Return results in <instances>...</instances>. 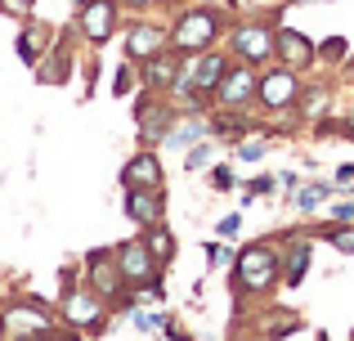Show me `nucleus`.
Returning a JSON list of instances; mask_svg holds the SVG:
<instances>
[{
	"label": "nucleus",
	"mask_w": 354,
	"mask_h": 341,
	"mask_svg": "<svg viewBox=\"0 0 354 341\" xmlns=\"http://www.w3.org/2000/svg\"><path fill=\"white\" fill-rule=\"evenodd\" d=\"M0 328H5L9 341H27L50 333V310L36 306V301H14L9 310H0Z\"/></svg>",
	"instance_id": "1"
},
{
	"label": "nucleus",
	"mask_w": 354,
	"mask_h": 341,
	"mask_svg": "<svg viewBox=\"0 0 354 341\" xmlns=\"http://www.w3.org/2000/svg\"><path fill=\"white\" fill-rule=\"evenodd\" d=\"M274 274H278V261H274L269 247H247V252L238 256V279H242L247 292H265L269 283H274Z\"/></svg>",
	"instance_id": "2"
},
{
	"label": "nucleus",
	"mask_w": 354,
	"mask_h": 341,
	"mask_svg": "<svg viewBox=\"0 0 354 341\" xmlns=\"http://www.w3.org/2000/svg\"><path fill=\"white\" fill-rule=\"evenodd\" d=\"M81 32H86V41L104 45L108 36L117 32V0H81Z\"/></svg>",
	"instance_id": "3"
},
{
	"label": "nucleus",
	"mask_w": 354,
	"mask_h": 341,
	"mask_svg": "<svg viewBox=\"0 0 354 341\" xmlns=\"http://www.w3.org/2000/svg\"><path fill=\"white\" fill-rule=\"evenodd\" d=\"M117 270L126 283H153L157 279V256L148 252V243H121L117 247Z\"/></svg>",
	"instance_id": "4"
},
{
	"label": "nucleus",
	"mask_w": 354,
	"mask_h": 341,
	"mask_svg": "<svg viewBox=\"0 0 354 341\" xmlns=\"http://www.w3.org/2000/svg\"><path fill=\"white\" fill-rule=\"evenodd\" d=\"M211 36H216V14H207V9H193V14H184L180 23H175L171 45H175V50H202Z\"/></svg>",
	"instance_id": "5"
},
{
	"label": "nucleus",
	"mask_w": 354,
	"mask_h": 341,
	"mask_svg": "<svg viewBox=\"0 0 354 341\" xmlns=\"http://www.w3.org/2000/svg\"><path fill=\"white\" fill-rule=\"evenodd\" d=\"M63 319L77 328H99L104 319V297L99 292H68L63 297Z\"/></svg>",
	"instance_id": "6"
},
{
	"label": "nucleus",
	"mask_w": 354,
	"mask_h": 341,
	"mask_svg": "<svg viewBox=\"0 0 354 341\" xmlns=\"http://www.w3.org/2000/svg\"><path fill=\"white\" fill-rule=\"evenodd\" d=\"M90 283H95V292L99 297H117V288L126 279H121V270H117V252H95L90 256Z\"/></svg>",
	"instance_id": "7"
},
{
	"label": "nucleus",
	"mask_w": 354,
	"mask_h": 341,
	"mask_svg": "<svg viewBox=\"0 0 354 341\" xmlns=\"http://www.w3.org/2000/svg\"><path fill=\"white\" fill-rule=\"evenodd\" d=\"M171 41V36L162 32V27H153V23H135L126 32V54L130 59H153V54H162V45Z\"/></svg>",
	"instance_id": "8"
},
{
	"label": "nucleus",
	"mask_w": 354,
	"mask_h": 341,
	"mask_svg": "<svg viewBox=\"0 0 354 341\" xmlns=\"http://www.w3.org/2000/svg\"><path fill=\"white\" fill-rule=\"evenodd\" d=\"M126 216L135 220V225L153 229L157 220H162V193H157V189H130L126 193Z\"/></svg>",
	"instance_id": "9"
},
{
	"label": "nucleus",
	"mask_w": 354,
	"mask_h": 341,
	"mask_svg": "<svg viewBox=\"0 0 354 341\" xmlns=\"http://www.w3.org/2000/svg\"><path fill=\"white\" fill-rule=\"evenodd\" d=\"M121 184H126V189H157V184H162V167H157V158H153V153H139V158L121 171Z\"/></svg>",
	"instance_id": "10"
},
{
	"label": "nucleus",
	"mask_w": 354,
	"mask_h": 341,
	"mask_svg": "<svg viewBox=\"0 0 354 341\" xmlns=\"http://www.w3.org/2000/svg\"><path fill=\"white\" fill-rule=\"evenodd\" d=\"M260 99H265L269 108L292 104V99H296V77H292L287 68H283V72H269V77L260 81Z\"/></svg>",
	"instance_id": "11"
},
{
	"label": "nucleus",
	"mask_w": 354,
	"mask_h": 341,
	"mask_svg": "<svg viewBox=\"0 0 354 341\" xmlns=\"http://www.w3.org/2000/svg\"><path fill=\"white\" fill-rule=\"evenodd\" d=\"M251 95H256V77H251L247 68H238V72H229V77H220V99H225L229 108L247 104Z\"/></svg>",
	"instance_id": "12"
},
{
	"label": "nucleus",
	"mask_w": 354,
	"mask_h": 341,
	"mask_svg": "<svg viewBox=\"0 0 354 341\" xmlns=\"http://www.w3.org/2000/svg\"><path fill=\"white\" fill-rule=\"evenodd\" d=\"M220 77H225V63H220V54H202V59L189 68V81H184V86L216 90V86H220Z\"/></svg>",
	"instance_id": "13"
},
{
	"label": "nucleus",
	"mask_w": 354,
	"mask_h": 341,
	"mask_svg": "<svg viewBox=\"0 0 354 341\" xmlns=\"http://www.w3.org/2000/svg\"><path fill=\"white\" fill-rule=\"evenodd\" d=\"M234 41H238V50L247 54V59H265V54L274 50V36H269L265 27H238Z\"/></svg>",
	"instance_id": "14"
},
{
	"label": "nucleus",
	"mask_w": 354,
	"mask_h": 341,
	"mask_svg": "<svg viewBox=\"0 0 354 341\" xmlns=\"http://www.w3.org/2000/svg\"><path fill=\"white\" fill-rule=\"evenodd\" d=\"M278 54H283V63L287 68H301L305 59H310V41H305L301 32H278Z\"/></svg>",
	"instance_id": "15"
},
{
	"label": "nucleus",
	"mask_w": 354,
	"mask_h": 341,
	"mask_svg": "<svg viewBox=\"0 0 354 341\" xmlns=\"http://www.w3.org/2000/svg\"><path fill=\"white\" fill-rule=\"evenodd\" d=\"M45 41H50V32H45L41 23H27V32L18 36V54H23V63H36V59H41Z\"/></svg>",
	"instance_id": "16"
},
{
	"label": "nucleus",
	"mask_w": 354,
	"mask_h": 341,
	"mask_svg": "<svg viewBox=\"0 0 354 341\" xmlns=\"http://www.w3.org/2000/svg\"><path fill=\"white\" fill-rule=\"evenodd\" d=\"M148 252L157 256V261H166V256L175 252V243H171V234H166V229H157L153 225V234H148Z\"/></svg>",
	"instance_id": "17"
},
{
	"label": "nucleus",
	"mask_w": 354,
	"mask_h": 341,
	"mask_svg": "<svg viewBox=\"0 0 354 341\" xmlns=\"http://www.w3.org/2000/svg\"><path fill=\"white\" fill-rule=\"evenodd\" d=\"M323 193H328L323 184H305V189L296 193V207H305V211H310V207H319V202H323Z\"/></svg>",
	"instance_id": "18"
},
{
	"label": "nucleus",
	"mask_w": 354,
	"mask_h": 341,
	"mask_svg": "<svg viewBox=\"0 0 354 341\" xmlns=\"http://www.w3.org/2000/svg\"><path fill=\"white\" fill-rule=\"evenodd\" d=\"M0 9H5L9 18H32L36 14V0H0Z\"/></svg>",
	"instance_id": "19"
},
{
	"label": "nucleus",
	"mask_w": 354,
	"mask_h": 341,
	"mask_svg": "<svg viewBox=\"0 0 354 341\" xmlns=\"http://www.w3.org/2000/svg\"><path fill=\"white\" fill-rule=\"evenodd\" d=\"M171 77H175V63L153 54V63H148V81H171Z\"/></svg>",
	"instance_id": "20"
},
{
	"label": "nucleus",
	"mask_w": 354,
	"mask_h": 341,
	"mask_svg": "<svg viewBox=\"0 0 354 341\" xmlns=\"http://www.w3.org/2000/svg\"><path fill=\"white\" fill-rule=\"evenodd\" d=\"M207 162H211V149H193L189 158H184V167H189V171H202Z\"/></svg>",
	"instance_id": "21"
},
{
	"label": "nucleus",
	"mask_w": 354,
	"mask_h": 341,
	"mask_svg": "<svg viewBox=\"0 0 354 341\" xmlns=\"http://www.w3.org/2000/svg\"><path fill=\"white\" fill-rule=\"evenodd\" d=\"M202 131H207V126H184V131H175V135H171V144H189V140H198Z\"/></svg>",
	"instance_id": "22"
},
{
	"label": "nucleus",
	"mask_w": 354,
	"mask_h": 341,
	"mask_svg": "<svg viewBox=\"0 0 354 341\" xmlns=\"http://www.w3.org/2000/svg\"><path fill=\"white\" fill-rule=\"evenodd\" d=\"M332 243L341 247V252H354V229L346 234V229H332Z\"/></svg>",
	"instance_id": "23"
},
{
	"label": "nucleus",
	"mask_w": 354,
	"mask_h": 341,
	"mask_svg": "<svg viewBox=\"0 0 354 341\" xmlns=\"http://www.w3.org/2000/svg\"><path fill=\"white\" fill-rule=\"evenodd\" d=\"M301 274H305V247H301V252L292 256V270H287V279L296 283V279H301Z\"/></svg>",
	"instance_id": "24"
},
{
	"label": "nucleus",
	"mask_w": 354,
	"mask_h": 341,
	"mask_svg": "<svg viewBox=\"0 0 354 341\" xmlns=\"http://www.w3.org/2000/svg\"><path fill=\"white\" fill-rule=\"evenodd\" d=\"M157 324H162V319H157V315H135V328H139V333H153Z\"/></svg>",
	"instance_id": "25"
},
{
	"label": "nucleus",
	"mask_w": 354,
	"mask_h": 341,
	"mask_svg": "<svg viewBox=\"0 0 354 341\" xmlns=\"http://www.w3.org/2000/svg\"><path fill=\"white\" fill-rule=\"evenodd\" d=\"M238 158H242V162H260V158H265V149H260V144H247Z\"/></svg>",
	"instance_id": "26"
},
{
	"label": "nucleus",
	"mask_w": 354,
	"mask_h": 341,
	"mask_svg": "<svg viewBox=\"0 0 354 341\" xmlns=\"http://www.w3.org/2000/svg\"><path fill=\"white\" fill-rule=\"evenodd\" d=\"M238 225H242V220H238V216H229L225 225H220V234H225V238H234V234H238Z\"/></svg>",
	"instance_id": "27"
},
{
	"label": "nucleus",
	"mask_w": 354,
	"mask_h": 341,
	"mask_svg": "<svg viewBox=\"0 0 354 341\" xmlns=\"http://www.w3.org/2000/svg\"><path fill=\"white\" fill-rule=\"evenodd\" d=\"M354 216V202H341V207H337V220H350Z\"/></svg>",
	"instance_id": "28"
},
{
	"label": "nucleus",
	"mask_w": 354,
	"mask_h": 341,
	"mask_svg": "<svg viewBox=\"0 0 354 341\" xmlns=\"http://www.w3.org/2000/svg\"><path fill=\"white\" fill-rule=\"evenodd\" d=\"M130 5H153V0H130Z\"/></svg>",
	"instance_id": "29"
},
{
	"label": "nucleus",
	"mask_w": 354,
	"mask_h": 341,
	"mask_svg": "<svg viewBox=\"0 0 354 341\" xmlns=\"http://www.w3.org/2000/svg\"><path fill=\"white\" fill-rule=\"evenodd\" d=\"M0 341H9V337H5V333H0Z\"/></svg>",
	"instance_id": "30"
}]
</instances>
